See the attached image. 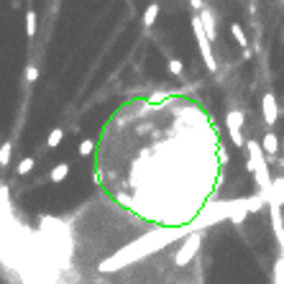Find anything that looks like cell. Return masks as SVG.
Segmentation results:
<instances>
[{
	"label": "cell",
	"mask_w": 284,
	"mask_h": 284,
	"mask_svg": "<svg viewBox=\"0 0 284 284\" xmlns=\"http://www.w3.org/2000/svg\"><path fill=\"white\" fill-rule=\"evenodd\" d=\"M10 151H13V144H10V141H6L3 146H0V166H8V162H10Z\"/></svg>",
	"instance_id": "13"
},
{
	"label": "cell",
	"mask_w": 284,
	"mask_h": 284,
	"mask_svg": "<svg viewBox=\"0 0 284 284\" xmlns=\"http://www.w3.org/2000/svg\"><path fill=\"white\" fill-rule=\"evenodd\" d=\"M282 41H284V34H282Z\"/></svg>",
	"instance_id": "21"
},
{
	"label": "cell",
	"mask_w": 284,
	"mask_h": 284,
	"mask_svg": "<svg viewBox=\"0 0 284 284\" xmlns=\"http://www.w3.org/2000/svg\"><path fill=\"white\" fill-rule=\"evenodd\" d=\"M67 174H70V164H56L49 177H52V182H64V180H67Z\"/></svg>",
	"instance_id": "11"
},
{
	"label": "cell",
	"mask_w": 284,
	"mask_h": 284,
	"mask_svg": "<svg viewBox=\"0 0 284 284\" xmlns=\"http://www.w3.org/2000/svg\"><path fill=\"white\" fill-rule=\"evenodd\" d=\"M38 80V70L34 67V64H28L26 67V82H36Z\"/></svg>",
	"instance_id": "18"
},
{
	"label": "cell",
	"mask_w": 284,
	"mask_h": 284,
	"mask_svg": "<svg viewBox=\"0 0 284 284\" xmlns=\"http://www.w3.org/2000/svg\"><path fill=\"white\" fill-rule=\"evenodd\" d=\"M200 18H202V24H205V31H208V36L215 41V38H218V31H215V20H212L210 10H208V8H202V10H200Z\"/></svg>",
	"instance_id": "9"
},
{
	"label": "cell",
	"mask_w": 284,
	"mask_h": 284,
	"mask_svg": "<svg viewBox=\"0 0 284 284\" xmlns=\"http://www.w3.org/2000/svg\"><path fill=\"white\" fill-rule=\"evenodd\" d=\"M62 138H64V130H62V128H54L52 134L46 136V146H49V148H56V146L62 144Z\"/></svg>",
	"instance_id": "12"
},
{
	"label": "cell",
	"mask_w": 284,
	"mask_h": 284,
	"mask_svg": "<svg viewBox=\"0 0 284 284\" xmlns=\"http://www.w3.org/2000/svg\"><path fill=\"white\" fill-rule=\"evenodd\" d=\"M34 164H36V162H34L31 156H26V159H20V164L16 166V172L20 174V177H24V174H28V172L34 169Z\"/></svg>",
	"instance_id": "14"
},
{
	"label": "cell",
	"mask_w": 284,
	"mask_h": 284,
	"mask_svg": "<svg viewBox=\"0 0 284 284\" xmlns=\"http://www.w3.org/2000/svg\"><path fill=\"white\" fill-rule=\"evenodd\" d=\"M200 244H202V233L198 230V233H192V236L187 238V241H184V246L180 248V254L174 256V264H177V266H184L187 261L200 251Z\"/></svg>",
	"instance_id": "4"
},
{
	"label": "cell",
	"mask_w": 284,
	"mask_h": 284,
	"mask_svg": "<svg viewBox=\"0 0 284 284\" xmlns=\"http://www.w3.org/2000/svg\"><path fill=\"white\" fill-rule=\"evenodd\" d=\"M162 233H164V230H162ZM162 233H151V236L141 238V241L130 244L128 248H123L118 256H113V258L102 261V264H100V272H118L120 266H126V264H128V261L141 258V256H146V254H151V251H159V248L166 244V238H177V236L182 233V228H169V233H166L164 238H159Z\"/></svg>",
	"instance_id": "1"
},
{
	"label": "cell",
	"mask_w": 284,
	"mask_h": 284,
	"mask_svg": "<svg viewBox=\"0 0 284 284\" xmlns=\"http://www.w3.org/2000/svg\"><path fill=\"white\" fill-rule=\"evenodd\" d=\"M166 70H169L172 74H177V77H180V74L184 72V64H182L180 59H169V62H166Z\"/></svg>",
	"instance_id": "16"
},
{
	"label": "cell",
	"mask_w": 284,
	"mask_h": 284,
	"mask_svg": "<svg viewBox=\"0 0 284 284\" xmlns=\"http://www.w3.org/2000/svg\"><path fill=\"white\" fill-rule=\"evenodd\" d=\"M226 123H228V134L230 141L236 144V148H244L246 138H244V110H228L226 113Z\"/></svg>",
	"instance_id": "3"
},
{
	"label": "cell",
	"mask_w": 284,
	"mask_h": 284,
	"mask_svg": "<svg viewBox=\"0 0 284 284\" xmlns=\"http://www.w3.org/2000/svg\"><path fill=\"white\" fill-rule=\"evenodd\" d=\"M282 154H284V136H282Z\"/></svg>",
	"instance_id": "20"
},
{
	"label": "cell",
	"mask_w": 284,
	"mask_h": 284,
	"mask_svg": "<svg viewBox=\"0 0 284 284\" xmlns=\"http://www.w3.org/2000/svg\"><path fill=\"white\" fill-rule=\"evenodd\" d=\"M261 113H264V123L266 126H274L276 118H279V105H276V98L272 92H266L261 98Z\"/></svg>",
	"instance_id": "5"
},
{
	"label": "cell",
	"mask_w": 284,
	"mask_h": 284,
	"mask_svg": "<svg viewBox=\"0 0 284 284\" xmlns=\"http://www.w3.org/2000/svg\"><path fill=\"white\" fill-rule=\"evenodd\" d=\"M169 98H172V95L164 92V90H162V92H154V95L148 98V105H164V100H169Z\"/></svg>",
	"instance_id": "17"
},
{
	"label": "cell",
	"mask_w": 284,
	"mask_h": 284,
	"mask_svg": "<svg viewBox=\"0 0 284 284\" xmlns=\"http://www.w3.org/2000/svg\"><path fill=\"white\" fill-rule=\"evenodd\" d=\"M261 146H264V154H266V159H269V162H274V159H276V154L282 151V141L272 134V130H269V134H266L264 138H261Z\"/></svg>",
	"instance_id": "6"
},
{
	"label": "cell",
	"mask_w": 284,
	"mask_h": 284,
	"mask_svg": "<svg viewBox=\"0 0 284 284\" xmlns=\"http://www.w3.org/2000/svg\"><path fill=\"white\" fill-rule=\"evenodd\" d=\"M190 3H192V8H194V10H202V8H205L202 0H190Z\"/></svg>",
	"instance_id": "19"
},
{
	"label": "cell",
	"mask_w": 284,
	"mask_h": 284,
	"mask_svg": "<svg viewBox=\"0 0 284 284\" xmlns=\"http://www.w3.org/2000/svg\"><path fill=\"white\" fill-rule=\"evenodd\" d=\"M156 18H159V3H151L148 8H146V13H144V26H154L156 24Z\"/></svg>",
	"instance_id": "10"
},
{
	"label": "cell",
	"mask_w": 284,
	"mask_h": 284,
	"mask_svg": "<svg viewBox=\"0 0 284 284\" xmlns=\"http://www.w3.org/2000/svg\"><path fill=\"white\" fill-rule=\"evenodd\" d=\"M24 20H26V36H28V38H34V36H36V31H38V18H36V13H34V10H26Z\"/></svg>",
	"instance_id": "8"
},
{
	"label": "cell",
	"mask_w": 284,
	"mask_h": 284,
	"mask_svg": "<svg viewBox=\"0 0 284 284\" xmlns=\"http://www.w3.org/2000/svg\"><path fill=\"white\" fill-rule=\"evenodd\" d=\"M92 151H95V141H92V138L80 141V156H90Z\"/></svg>",
	"instance_id": "15"
},
{
	"label": "cell",
	"mask_w": 284,
	"mask_h": 284,
	"mask_svg": "<svg viewBox=\"0 0 284 284\" xmlns=\"http://www.w3.org/2000/svg\"><path fill=\"white\" fill-rule=\"evenodd\" d=\"M192 31H194V41H198V46H200V54H202V59H205V67H208L210 72H218V62H215V56H212V38H210L208 31H205V24H202L200 13L192 16Z\"/></svg>",
	"instance_id": "2"
},
{
	"label": "cell",
	"mask_w": 284,
	"mask_h": 284,
	"mask_svg": "<svg viewBox=\"0 0 284 284\" xmlns=\"http://www.w3.org/2000/svg\"><path fill=\"white\" fill-rule=\"evenodd\" d=\"M230 34H233V38H236L238 46H241V49H248V36H246V31H244L241 24H230Z\"/></svg>",
	"instance_id": "7"
}]
</instances>
